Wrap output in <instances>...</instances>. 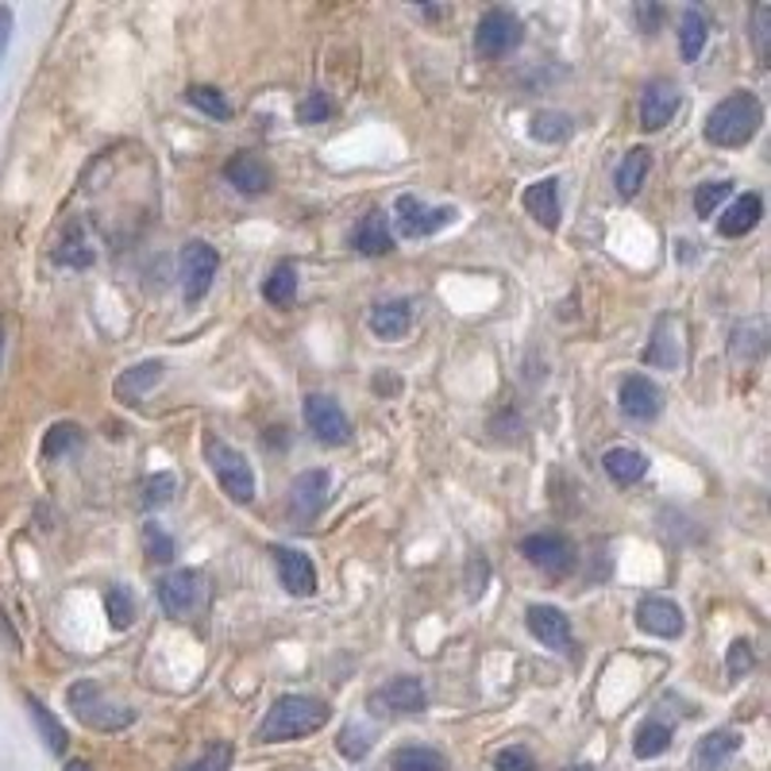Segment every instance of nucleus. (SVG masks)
<instances>
[{"label":"nucleus","mask_w":771,"mask_h":771,"mask_svg":"<svg viewBox=\"0 0 771 771\" xmlns=\"http://www.w3.org/2000/svg\"><path fill=\"white\" fill-rule=\"evenodd\" d=\"M332 717L328 702L309 699V694H282L275 706L267 709V717L255 729V740L259 745H275V740H298L309 737V733L324 729Z\"/></svg>","instance_id":"1"},{"label":"nucleus","mask_w":771,"mask_h":771,"mask_svg":"<svg viewBox=\"0 0 771 771\" xmlns=\"http://www.w3.org/2000/svg\"><path fill=\"white\" fill-rule=\"evenodd\" d=\"M760 124H763L760 97L740 89V93L725 97L706 116V143H714V147H745L760 132Z\"/></svg>","instance_id":"2"},{"label":"nucleus","mask_w":771,"mask_h":771,"mask_svg":"<svg viewBox=\"0 0 771 771\" xmlns=\"http://www.w3.org/2000/svg\"><path fill=\"white\" fill-rule=\"evenodd\" d=\"M66 702H70L74 717L93 733H124L135 722V709L109 699V691L101 683H93V679H78L66 691Z\"/></svg>","instance_id":"3"},{"label":"nucleus","mask_w":771,"mask_h":771,"mask_svg":"<svg viewBox=\"0 0 771 771\" xmlns=\"http://www.w3.org/2000/svg\"><path fill=\"white\" fill-rule=\"evenodd\" d=\"M205 459L213 467L216 482L224 487V494L232 502H252L255 498V471L247 463L244 451H236L232 444H224L221 436H205Z\"/></svg>","instance_id":"4"},{"label":"nucleus","mask_w":771,"mask_h":771,"mask_svg":"<svg viewBox=\"0 0 771 771\" xmlns=\"http://www.w3.org/2000/svg\"><path fill=\"white\" fill-rule=\"evenodd\" d=\"M525 40V24L513 9H487L474 27V51L479 58H505L521 47Z\"/></svg>","instance_id":"5"},{"label":"nucleus","mask_w":771,"mask_h":771,"mask_svg":"<svg viewBox=\"0 0 771 771\" xmlns=\"http://www.w3.org/2000/svg\"><path fill=\"white\" fill-rule=\"evenodd\" d=\"M517 548L536 571L551 574V579H563V574L574 571V544L559 533H533V536H525Z\"/></svg>","instance_id":"6"},{"label":"nucleus","mask_w":771,"mask_h":771,"mask_svg":"<svg viewBox=\"0 0 771 771\" xmlns=\"http://www.w3.org/2000/svg\"><path fill=\"white\" fill-rule=\"evenodd\" d=\"M456 209L444 205V209H428L425 201H417L413 193H402V198L394 201V221H398V232H402L405 239H425V236H436V232H444L451 221H456Z\"/></svg>","instance_id":"7"},{"label":"nucleus","mask_w":771,"mask_h":771,"mask_svg":"<svg viewBox=\"0 0 771 771\" xmlns=\"http://www.w3.org/2000/svg\"><path fill=\"white\" fill-rule=\"evenodd\" d=\"M301 413H305L309 433H313L321 444H328V448L351 444V421H347V413L339 410V402H332L328 394H309L305 405H301Z\"/></svg>","instance_id":"8"},{"label":"nucleus","mask_w":771,"mask_h":771,"mask_svg":"<svg viewBox=\"0 0 771 771\" xmlns=\"http://www.w3.org/2000/svg\"><path fill=\"white\" fill-rule=\"evenodd\" d=\"M328 494H332V479L328 471H301L298 479H293L290 494H286V513H290V521H298V525H309V521L321 517V510L328 505Z\"/></svg>","instance_id":"9"},{"label":"nucleus","mask_w":771,"mask_h":771,"mask_svg":"<svg viewBox=\"0 0 771 771\" xmlns=\"http://www.w3.org/2000/svg\"><path fill=\"white\" fill-rule=\"evenodd\" d=\"M216 267H221V259H216V252L205 239H189V244L181 247V293H186L189 305H198L209 293V286H213V278H216Z\"/></svg>","instance_id":"10"},{"label":"nucleus","mask_w":771,"mask_h":771,"mask_svg":"<svg viewBox=\"0 0 771 771\" xmlns=\"http://www.w3.org/2000/svg\"><path fill=\"white\" fill-rule=\"evenodd\" d=\"M201 599H205V583H201L198 571H170L158 579V602H163V610L170 617H186L193 614V610L201 606Z\"/></svg>","instance_id":"11"},{"label":"nucleus","mask_w":771,"mask_h":771,"mask_svg":"<svg viewBox=\"0 0 771 771\" xmlns=\"http://www.w3.org/2000/svg\"><path fill=\"white\" fill-rule=\"evenodd\" d=\"M637 625L648 633V637L675 640V637H683L686 617H683V610H679L671 599H660V594H648V599L637 602Z\"/></svg>","instance_id":"12"},{"label":"nucleus","mask_w":771,"mask_h":771,"mask_svg":"<svg viewBox=\"0 0 771 771\" xmlns=\"http://www.w3.org/2000/svg\"><path fill=\"white\" fill-rule=\"evenodd\" d=\"M679 101H683V93H679L675 81H668V78L648 81L645 97H640V127H645V132H660V127H668L671 116L679 112Z\"/></svg>","instance_id":"13"},{"label":"nucleus","mask_w":771,"mask_h":771,"mask_svg":"<svg viewBox=\"0 0 771 771\" xmlns=\"http://www.w3.org/2000/svg\"><path fill=\"white\" fill-rule=\"evenodd\" d=\"M645 362L656 370H679L683 367V324L675 316H660L652 328V339L645 347Z\"/></svg>","instance_id":"14"},{"label":"nucleus","mask_w":771,"mask_h":771,"mask_svg":"<svg viewBox=\"0 0 771 771\" xmlns=\"http://www.w3.org/2000/svg\"><path fill=\"white\" fill-rule=\"evenodd\" d=\"M622 413L629 421H640V425H648V421H656L663 413V390L652 382V378L629 375L622 382Z\"/></svg>","instance_id":"15"},{"label":"nucleus","mask_w":771,"mask_h":771,"mask_svg":"<svg viewBox=\"0 0 771 771\" xmlns=\"http://www.w3.org/2000/svg\"><path fill=\"white\" fill-rule=\"evenodd\" d=\"M270 556H275L278 579H282V586L293 594V599H309V594H316V567H313V559H309L305 551L278 544Z\"/></svg>","instance_id":"16"},{"label":"nucleus","mask_w":771,"mask_h":771,"mask_svg":"<svg viewBox=\"0 0 771 771\" xmlns=\"http://www.w3.org/2000/svg\"><path fill=\"white\" fill-rule=\"evenodd\" d=\"M224 178H228V186H236L244 198H262L270 189V166L262 163L259 155H252V150H236V155L224 163Z\"/></svg>","instance_id":"17"},{"label":"nucleus","mask_w":771,"mask_h":771,"mask_svg":"<svg viewBox=\"0 0 771 771\" xmlns=\"http://www.w3.org/2000/svg\"><path fill=\"white\" fill-rule=\"evenodd\" d=\"M425 702H428L425 686H421V679H413V675L390 679V683L375 694V706H382L386 714H421Z\"/></svg>","instance_id":"18"},{"label":"nucleus","mask_w":771,"mask_h":771,"mask_svg":"<svg viewBox=\"0 0 771 771\" xmlns=\"http://www.w3.org/2000/svg\"><path fill=\"white\" fill-rule=\"evenodd\" d=\"M528 633L548 648H571V622L556 606H528Z\"/></svg>","instance_id":"19"},{"label":"nucleus","mask_w":771,"mask_h":771,"mask_svg":"<svg viewBox=\"0 0 771 771\" xmlns=\"http://www.w3.org/2000/svg\"><path fill=\"white\" fill-rule=\"evenodd\" d=\"M351 247L359 255H390V252H394V232H390V221H386L378 209H370V213L351 228Z\"/></svg>","instance_id":"20"},{"label":"nucleus","mask_w":771,"mask_h":771,"mask_svg":"<svg viewBox=\"0 0 771 771\" xmlns=\"http://www.w3.org/2000/svg\"><path fill=\"white\" fill-rule=\"evenodd\" d=\"M760 216H763V198H760V193H740V198L725 209L722 221H717V232H722L725 239H740V236H748L756 224H760Z\"/></svg>","instance_id":"21"},{"label":"nucleus","mask_w":771,"mask_h":771,"mask_svg":"<svg viewBox=\"0 0 771 771\" xmlns=\"http://www.w3.org/2000/svg\"><path fill=\"white\" fill-rule=\"evenodd\" d=\"M768 351V321L763 316H748L729 332V355L740 362H756Z\"/></svg>","instance_id":"22"},{"label":"nucleus","mask_w":771,"mask_h":771,"mask_svg":"<svg viewBox=\"0 0 771 771\" xmlns=\"http://www.w3.org/2000/svg\"><path fill=\"white\" fill-rule=\"evenodd\" d=\"M737 748H740V733H733V729L709 733V737H702L699 748H694V771H722L725 763L733 760Z\"/></svg>","instance_id":"23"},{"label":"nucleus","mask_w":771,"mask_h":771,"mask_svg":"<svg viewBox=\"0 0 771 771\" xmlns=\"http://www.w3.org/2000/svg\"><path fill=\"white\" fill-rule=\"evenodd\" d=\"M521 205L528 209V216H536V224L544 228H556L559 224V181L556 178H540L525 189Z\"/></svg>","instance_id":"24"},{"label":"nucleus","mask_w":771,"mask_h":771,"mask_svg":"<svg viewBox=\"0 0 771 771\" xmlns=\"http://www.w3.org/2000/svg\"><path fill=\"white\" fill-rule=\"evenodd\" d=\"M413 324V305L410 301H382L370 309V332L378 339H402Z\"/></svg>","instance_id":"25"},{"label":"nucleus","mask_w":771,"mask_h":771,"mask_svg":"<svg viewBox=\"0 0 771 771\" xmlns=\"http://www.w3.org/2000/svg\"><path fill=\"white\" fill-rule=\"evenodd\" d=\"M163 362L158 359H150V362H139V367H132V370H124V375L116 378V398L124 405H139L143 402V394H147L150 386H158L163 382Z\"/></svg>","instance_id":"26"},{"label":"nucleus","mask_w":771,"mask_h":771,"mask_svg":"<svg viewBox=\"0 0 771 771\" xmlns=\"http://www.w3.org/2000/svg\"><path fill=\"white\" fill-rule=\"evenodd\" d=\"M709 40V16L702 9H683V20H679V55L683 63H699L702 51H706Z\"/></svg>","instance_id":"27"},{"label":"nucleus","mask_w":771,"mask_h":771,"mask_svg":"<svg viewBox=\"0 0 771 771\" xmlns=\"http://www.w3.org/2000/svg\"><path fill=\"white\" fill-rule=\"evenodd\" d=\"M602 467H606V474L617 487H633V482H640L648 474V459L637 448H610L602 456Z\"/></svg>","instance_id":"28"},{"label":"nucleus","mask_w":771,"mask_h":771,"mask_svg":"<svg viewBox=\"0 0 771 771\" xmlns=\"http://www.w3.org/2000/svg\"><path fill=\"white\" fill-rule=\"evenodd\" d=\"M648 170H652V150L648 147H633L629 155L622 158V166H617V193H622L625 201H633L640 193V186H645Z\"/></svg>","instance_id":"29"},{"label":"nucleus","mask_w":771,"mask_h":771,"mask_svg":"<svg viewBox=\"0 0 771 771\" xmlns=\"http://www.w3.org/2000/svg\"><path fill=\"white\" fill-rule=\"evenodd\" d=\"M93 259H97L93 239L86 236L81 224H70L63 244H58V252H55V262L58 267H70V270H86V267H93Z\"/></svg>","instance_id":"30"},{"label":"nucleus","mask_w":771,"mask_h":771,"mask_svg":"<svg viewBox=\"0 0 771 771\" xmlns=\"http://www.w3.org/2000/svg\"><path fill=\"white\" fill-rule=\"evenodd\" d=\"M528 132H533L536 143H548V147H556V143H567L574 132L571 116L567 112H556V109H540L533 116V124H528Z\"/></svg>","instance_id":"31"},{"label":"nucleus","mask_w":771,"mask_h":771,"mask_svg":"<svg viewBox=\"0 0 771 771\" xmlns=\"http://www.w3.org/2000/svg\"><path fill=\"white\" fill-rule=\"evenodd\" d=\"M262 298L278 309L298 301V270H293V262H278V267L270 270L267 282H262Z\"/></svg>","instance_id":"32"},{"label":"nucleus","mask_w":771,"mask_h":771,"mask_svg":"<svg viewBox=\"0 0 771 771\" xmlns=\"http://www.w3.org/2000/svg\"><path fill=\"white\" fill-rule=\"evenodd\" d=\"M390 768L394 771H448V760H444L436 748H421V745H405L390 756Z\"/></svg>","instance_id":"33"},{"label":"nucleus","mask_w":771,"mask_h":771,"mask_svg":"<svg viewBox=\"0 0 771 771\" xmlns=\"http://www.w3.org/2000/svg\"><path fill=\"white\" fill-rule=\"evenodd\" d=\"M27 709H32L35 725H40V733H43V740H47V748H51V752H58V756H63V752H66V745H70V737H66L63 722H58V717L51 714V709L43 706L40 699H27Z\"/></svg>","instance_id":"34"},{"label":"nucleus","mask_w":771,"mask_h":771,"mask_svg":"<svg viewBox=\"0 0 771 771\" xmlns=\"http://www.w3.org/2000/svg\"><path fill=\"white\" fill-rule=\"evenodd\" d=\"M671 745V729L660 722H645L637 729V740H633V752L640 756V760H656V756H663Z\"/></svg>","instance_id":"35"},{"label":"nucleus","mask_w":771,"mask_h":771,"mask_svg":"<svg viewBox=\"0 0 771 771\" xmlns=\"http://www.w3.org/2000/svg\"><path fill=\"white\" fill-rule=\"evenodd\" d=\"M186 101L193 104V109L205 112V116H213V120H232V104L224 101V93H221V89H213V86H189Z\"/></svg>","instance_id":"36"},{"label":"nucleus","mask_w":771,"mask_h":771,"mask_svg":"<svg viewBox=\"0 0 771 771\" xmlns=\"http://www.w3.org/2000/svg\"><path fill=\"white\" fill-rule=\"evenodd\" d=\"M729 193H733V181H702V186L694 189V213H699L702 221H709Z\"/></svg>","instance_id":"37"},{"label":"nucleus","mask_w":771,"mask_h":771,"mask_svg":"<svg viewBox=\"0 0 771 771\" xmlns=\"http://www.w3.org/2000/svg\"><path fill=\"white\" fill-rule=\"evenodd\" d=\"M752 43L760 66H768L771 58V4H756L752 9Z\"/></svg>","instance_id":"38"},{"label":"nucleus","mask_w":771,"mask_h":771,"mask_svg":"<svg viewBox=\"0 0 771 771\" xmlns=\"http://www.w3.org/2000/svg\"><path fill=\"white\" fill-rule=\"evenodd\" d=\"M332 112H336V101L316 89L298 104V124H324V120H332Z\"/></svg>","instance_id":"39"},{"label":"nucleus","mask_w":771,"mask_h":771,"mask_svg":"<svg viewBox=\"0 0 771 771\" xmlns=\"http://www.w3.org/2000/svg\"><path fill=\"white\" fill-rule=\"evenodd\" d=\"M109 622H112V629H127V625L135 622V599H132V591H124V586H112L109 591Z\"/></svg>","instance_id":"40"},{"label":"nucleus","mask_w":771,"mask_h":771,"mask_svg":"<svg viewBox=\"0 0 771 771\" xmlns=\"http://www.w3.org/2000/svg\"><path fill=\"white\" fill-rule=\"evenodd\" d=\"M232 768V745H213L205 748V756H198L193 763H186L181 771H228Z\"/></svg>","instance_id":"41"},{"label":"nucleus","mask_w":771,"mask_h":771,"mask_svg":"<svg viewBox=\"0 0 771 771\" xmlns=\"http://www.w3.org/2000/svg\"><path fill=\"white\" fill-rule=\"evenodd\" d=\"M81 444V428L78 425H55L47 433V444H43V456H58V451H70Z\"/></svg>","instance_id":"42"},{"label":"nucleus","mask_w":771,"mask_h":771,"mask_svg":"<svg viewBox=\"0 0 771 771\" xmlns=\"http://www.w3.org/2000/svg\"><path fill=\"white\" fill-rule=\"evenodd\" d=\"M174 490H178L174 474H155V479H147V487H143V505H147V510H158V505L170 502Z\"/></svg>","instance_id":"43"},{"label":"nucleus","mask_w":771,"mask_h":771,"mask_svg":"<svg viewBox=\"0 0 771 771\" xmlns=\"http://www.w3.org/2000/svg\"><path fill=\"white\" fill-rule=\"evenodd\" d=\"M143 544H147V556L158 559V563H170V559H174V540L163 533V525L143 528Z\"/></svg>","instance_id":"44"},{"label":"nucleus","mask_w":771,"mask_h":771,"mask_svg":"<svg viewBox=\"0 0 771 771\" xmlns=\"http://www.w3.org/2000/svg\"><path fill=\"white\" fill-rule=\"evenodd\" d=\"M725 668H729V675H733V679L748 675V671L756 668V652H752V645H748V640H733V645H729V660H725Z\"/></svg>","instance_id":"45"},{"label":"nucleus","mask_w":771,"mask_h":771,"mask_svg":"<svg viewBox=\"0 0 771 771\" xmlns=\"http://www.w3.org/2000/svg\"><path fill=\"white\" fill-rule=\"evenodd\" d=\"M370 745H375V740H370V733H362L359 725H347V729L339 733V752H344L347 760H359Z\"/></svg>","instance_id":"46"},{"label":"nucleus","mask_w":771,"mask_h":771,"mask_svg":"<svg viewBox=\"0 0 771 771\" xmlns=\"http://www.w3.org/2000/svg\"><path fill=\"white\" fill-rule=\"evenodd\" d=\"M494 771H536V760L525 748H502L494 756Z\"/></svg>","instance_id":"47"},{"label":"nucleus","mask_w":771,"mask_h":771,"mask_svg":"<svg viewBox=\"0 0 771 771\" xmlns=\"http://www.w3.org/2000/svg\"><path fill=\"white\" fill-rule=\"evenodd\" d=\"M637 24H640V32L656 35L663 24V9L660 4H637Z\"/></svg>","instance_id":"48"},{"label":"nucleus","mask_w":771,"mask_h":771,"mask_svg":"<svg viewBox=\"0 0 771 771\" xmlns=\"http://www.w3.org/2000/svg\"><path fill=\"white\" fill-rule=\"evenodd\" d=\"M9 40H12V9H0V58L9 51Z\"/></svg>","instance_id":"49"},{"label":"nucleus","mask_w":771,"mask_h":771,"mask_svg":"<svg viewBox=\"0 0 771 771\" xmlns=\"http://www.w3.org/2000/svg\"><path fill=\"white\" fill-rule=\"evenodd\" d=\"M66 771H93V768H89L86 760H70V763H66Z\"/></svg>","instance_id":"50"},{"label":"nucleus","mask_w":771,"mask_h":771,"mask_svg":"<svg viewBox=\"0 0 771 771\" xmlns=\"http://www.w3.org/2000/svg\"><path fill=\"white\" fill-rule=\"evenodd\" d=\"M0 359H4V321H0Z\"/></svg>","instance_id":"51"},{"label":"nucleus","mask_w":771,"mask_h":771,"mask_svg":"<svg viewBox=\"0 0 771 771\" xmlns=\"http://www.w3.org/2000/svg\"><path fill=\"white\" fill-rule=\"evenodd\" d=\"M567 771H594V768H586V763H574V768H567Z\"/></svg>","instance_id":"52"}]
</instances>
